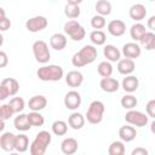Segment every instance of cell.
Segmentation results:
<instances>
[{
	"label": "cell",
	"mask_w": 155,
	"mask_h": 155,
	"mask_svg": "<svg viewBox=\"0 0 155 155\" xmlns=\"http://www.w3.org/2000/svg\"><path fill=\"white\" fill-rule=\"evenodd\" d=\"M97 54V48L93 45H85L79 52L74 53V56L71 57V63L75 68H81L94 62Z\"/></svg>",
	"instance_id": "obj_1"
},
{
	"label": "cell",
	"mask_w": 155,
	"mask_h": 155,
	"mask_svg": "<svg viewBox=\"0 0 155 155\" xmlns=\"http://www.w3.org/2000/svg\"><path fill=\"white\" fill-rule=\"evenodd\" d=\"M52 140L51 133L47 131H40L36 136L35 139L31 142L29 147V151L31 155H44L46 153L47 147L50 145Z\"/></svg>",
	"instance_id": "obj_2"
},
{
	"label": "cell",
	"mask_w": 155,
	"mask_h": 155,
	"mask_svg": "<svg viewBox=\"0 0 155 155\" xmlns=\"http://www.w3.org/2000/svg\"><path fill=\"white\" fill-rule=\"evenodd\" d=\"M63 68L56 64L44 65L38 69L36 75L41 81H59L63 78Z\"/></svg>",
	"instance_id": "obj_3"
},
{
	"label": "cell",
	"mask_w": 155,
	"mask_h": 155,
	"mask_svg": "<svg viewBox=\"0 0 155 155\" xmlns=\"http://www.w3.org/2000/svg\"><path fill=\"white\" fill-rule=\"evenodd\" d=\"M105 111V107L104 103L101 101H93L91 102V104L88 105V109L86 111V120L92 124V125H97L99 122H102L103 120V115Z\"/></svg>",
	"instance_id": "obj_4"
},
{
	"label": "cell",
	"mask_w": 155,
	"mask_h": 155,
	"mask_svg": "<svg viewBox=\"0 0 155 155\" xmlns=\"http://www.w3.org/2000/svg\"><path fill=\"white\" fill-rule=\"evenodd\" d=\"M33 53H34V57H35L36 62H39L41 64L47 63L51 58L48 45L44 40H38L33 44Z\"/></svg>",
	"instance_id": "obj_5"
},
{
	"label": "cell",
	"mask_w": 155,
	"mask_h": 155,
	"mask_svg": "<svg viewBox=\"0 0 155 155\" xmlns=\"http://www.w3.org/2000/svg\"><path fill=\"white\" fill-rule=\"evenodd\" d=\"M125 121L128 122L130 125H133L136 127H144L148 125V114L145 115L142 111L131 109L126 113L125 115Z\"/></svg>",
	"instance_id": "obj_6"
},
{
	"label": "cell",
	"mask_w": 155,
	"mask_h": 155,
	"mask_svg": "<svg viewBox=\"0 0 155 155\" xmlns=\"http://www.w3.org/2000/svg\"><path fill=\"white\" fill-rule=\"evenodd\" d=\"M48 25V21L44 16H34L25 22V28L30 33H38L44 30Z\"/></svg>",
	"instance_id": "obj_7"
},
{
	"label": "cell",
	"mask_w": 155,
	"mask_h": 155,
	"mask_svg": "<svg viewBox=\"0 0 155 155\" xmlns=\"http://www.w3.org/2000/svg\"><path fill=\"white\" fill-rule=\"evenodd\" d=\"M64 105L69 110H76L81 105V96H80V93L78 91H75V90H71V91L67 92V94L64 97Z\"/></svg>",
	"instance_id": "obj_8"
},
{
	"label": "cell",
	"mask_w": 155,
	"mask_h": 155,
	"mask_svg": "<svg viewBox=\"0 0 155 155\" xmlns=\"http://www.w3.org/2000/svg\"><path fill=\"white\" fill-rule=\"evenodd\" d=\"M15 144H16V134L12 132H4L0 136V147L5 151H13L15 150Z\"/></svg>",
	"instance_id": "obj_9"
},
{
	"label": "cell",
	"mask_w": 155,
	"mask_h": 155,
	"mask_svg": "<svg viewBox=\"0 0 155 155\" xmlns=\"http://www.w3.org/2000/svg\"><path fill=\"white\" fill-rule=\"evenodd\" d=\"M108 31L113 36H122L126 31V23L121 19H113L108 23Z\"/></svg>",
	"instance_id": "obj_10"
},
{
	"label": "cell",
	"mask_w": 155,
	"mask_h": 155,
	"mask_svg": "<svg viewBox=\"0 0 155 155\" xmlns=\"http://www.w3.org/2000/svg\"><path fill=\"white\" fill-rule=\"evenodd\" d=\"M140 53H142V48L137 42H126L122 46V54L126 58L134 59V58H138Z\"/></svg>",
	"instance_id": "obj_11"
},
{
	"label": "cell",
	"mask_w": 155,
	"mask_h": 155,
	"mask_svg": "<svg viewBox=\"0 0 155 155\" xmlns=\"http://www.w3.org/2000/svg\"><path fill=\"white\" fill-rule=\"evenodd\" d=\"M78 148H79V144H78V140L73 137H68V138H64L61 143V150L63 154L65 155H73L78 151Z\"/></svg>",
	"instance_id": "obj_12"
},
{
	"label": "cell",
	"mask_w": 155,
	"mask_h": 155,
	"mask_svg": "<svg viewBox=\"0 0 155 155\" xmlns=\"http://www.w3.org/2000/svg\"><path fill=\"white\" fill-rule=\"evenodd\" d=\"M128 15H130L131 19H133L136 22H140L147 16V8L143 4H134L130 7Z\"/></svg>",
	"instance_id": "obj_13"
},
{
	"label": "cell",
	"mask_w": 155,
	"mask_h": 155,
	"mask_svg": "<svg viewBox=\"0 0 155 155\" xmlns=\"http://www.w3.org/2000/svg\"><path fill=\"white\" fill-rule=\"evenodd\" d=\"M136 69L134 61L131 58H122L117 62V71L122 75H131Z\"/></svg>",
	"instance_id": "obj_14"
},
{
	"label": "cell",
	"mask_w": 155,
	"mask_h": 155,
	"mask_svg": "<svg viewBox=\"0 0 155 155\" xmlns=\"http://www.w3.org/2000/svg\"><path fill=\"white\" fill-rule=\"evenodd\" d=\"M99 86H101V88L104 92H107V93H114V92H116L119 90L120 84H119V81L116 79L109 76V78H103L101 80V82H99Z\"/></svg>",
	"instance_id": "obj_15"
},
{
	"label": "cell",
	"mask_w": 155,
	"mask_h": 155,
	"mask_svg": "<svg viewBox=\"0 0 155 155\" xmlns=\"http://www.w3.org/2000/svg\"><path fill=\"white\" fill-rule=\"evenodd\" d=\"M46 105H47V99L45 96H41V94L33 96L28 102V107L33 111H40V110L45 109Z\"/></svg>",
	"instance_id": "obj_16"
},
{
	"label": "cell",
	"mask_w": 155,
	"mask_h": 155,
	"mask_svg": "<svg viewBox=\"0 0 155 155\" xmlns=\"http://www.w3.org/2000/svg\"><path fill=\"white\" fill-rule=\"evenodd\" d=\"M65 82L69 87H79L84 82V75L79 70H70L65 76Z\"/></svg>",
	"instance_id": "obj_17"
},
{
	"label": "cell",
	"mask_w": 155,
	"mask_h": 155,
	"mask_svg": "<svg viewBox=\"0 0 155 155\" xmlns=\"http://www.w3.org/2000/svg\"><path fill=\"white\" fill-rule=\"evenodd\" d=\"M13 126L17 131H21V132L29 131L33 127L31 124L29 122L28 114H18V116H16L13 120Z\"/></svg>",
	"instance_id": "obj_18"
},
{
	"label": "cell",
	"mask_w": 155,
	"mask_h": 155,
	"mask_svg": "<svg viewBox=\"0 0 155 155\" xmlns=\"http://www.w3.org/2000/svg\"><path fill=\"white\" fill-rule=\"evenodd\" d=\"M50 46L56 51H62L67 46V36L62 33H56L50 38Z\"/></svg>",
	"instance_id": "obj_19"
},
{
	"label": "cell",
	"mask_w": 155,
	"mask_h": 155,
	"mask_svg": "<svg viewBox=\"0 0 155 155\" xmlns=\"http://www.w3.org/2000/svg\"><path fill=\"white\" fill-rule=\"evenodd\" d=\"M136 136H137V131L133 127V125L132 126L125 125V126H121L119 130V137L122 142H126V143L132 142L136 138Z\"/></svg>",
	"instance_id": "obj_20"
},
{
	"label": "cell",
	"mask_w": 155,
	"mask_h": 155,
	"mask_svg": "<svg viewBox=\"0 0 155 155\" xmlns=\"http://www.w3.org/2000/svg\"><path fill=\"white\" fill-rule=\"evenodd\" d=\"M121 85H122V88L125 92L133 93L134 91H137V88L139 86V80L134 75H126V78H124Z\"/></svg>",
	"instance_id": "obj_21"
},
{
	"label": "cell",
	"mask_w": 155,
	"mask_h": 155,
	"mask_svg": "<svg viewBox=\"0 0 155 155\" xmlns=\"http://www.w3.org/2000/svg\"><path fill=\"white\" fill-rule=\"evenodd\" d=\"M0 86L7 91L8 96H16L19 90V82L13 78H6V79L1 80Z\"/></svg>",
	"instance_id": "obj_22"
},
{
	"label": "cell",
	"mask_w": 155,
	"mask_h": 155,
	"mask_svg": "<svg viewBox=\"0 0 155 155\" xmlns=\"http://www.w3.org/2000/svg\"><path fill=\"white\" fill-rule=\"evenodd\" d=\"M85 120H86V117L82 114L75 111V113L70 114V116L68 117V125L73 130H81L85 126Z\"/></svg>",
	"instance_id": "obj_23"
},
{
	"label": "cell",
	"mask_w": 155,
	"mask_h": 155,
	"mask_svg": "<svg viewBox=\"0 0 155 155\" xmlns=\"http://www.w3.org/2000/svg\"><path fill=\"white\" fill-rule=\"evenodd\" d=\"M103 54L109 62H119L121 52L114 45H105L103 48Z\"/></svg>",
	"instance_id": "obj_24"
},
{
	"label": "cell",
	"mask_w": 155,
	"mask_h": 155,
	"mask_svg": "<svg viewBox=\"0 0 155 155\" xmlns=\"http://www.w3.org/2000/svg\"><path fill=\"white\" fill-rule=\"evenodd\" d=\"M29 138L25 134H17L16 136V144L15 150L18 153H25L29 148Z\"/></svg>",
	"instance_id": "obj_25"
},
{
	"label": "cell",
	"mask_w": 155,
	"mask_h": 155,
	"mask_svg": "<svg viewBox=\"0 0 155 155\" xmlns=\"http://www.w3.org/2000/svg\"><path fill=\"white\" fill-rule=\"evenodd\" d=\"M145 33H147L145 27L142 23H134L130 29V35L134 41H140V39Z\"/></svg>",
	"instance_id": "obj_26"
},
{
	"label": "cell",
	"mask_w": 155,
	"mask_h": 155,
	"mask_svg": "<svg viewBox=\"0 0 155 155\" xmlns=\"http://www.w3.org/2000/svg\"><path fill=\"white\" fill-rule=\"evenodd\" d=\"M96 12L102 16H109L111 13V4L108 0H98L94 5Z\"/></svg>",
	"instance_id": "obj_27"
},
{
	"label": "cell",
	"mask_w": 155,
	"mask_h": 155,
	"mask_svg": "<svg viewBox=\"0 0 155 155\" xmlns=\"http://www.w3.org/2000/svg\"><path fill=\"white\" fill-rule=\"evenodd\" d=\"M139 42L145 50H148V51L154 50V47H155V34L153 31H147L143 35V38L140 39Z\"/></svg>",
	"instance_id": "obj_28"
},
{
	"label": "cell",
	"mask_w": 155,
	"mask_h": 155,
	"mask_svg": "<svg viewBox=\"0 0 155 155\" xmlns=\"http://www.w3.org/2000/svg\"><path fill=\"white\" fill-rule=\"evenodd\" d=\"M90 40H91V42H92L93 45H96V46H102V45H104L105 41H107V35H105L104 31L96 29V30L91 31V34H90Z\"/></svg>",
	"instance_id": "obj_29"
},
{
	"label": "cell",
	"mask_w": 155,
	"mask_h": 155,
	"mask_svg": "<svg viewBox=\"0 0 155 155\" xmlns=\"http://www.w3.org/2000/svg\"><path fill=\"white\" fill-rule=\"evenodd\" d=\"M97 71H98V74H99L102 78H109V76H111V74H113V65H111L110 62L103 61V62H101V63L98 64Z\"/></svg>",
	"instance_id": "obj_30"
},
{
	"label": "cell",
	"mask_w": 155,
	"mask_h": 155,
	"mask_svg": "<svg viewBox=\"0 0 155 155\" xmlns=\"http://www.w3.org/2000/svg\"><path fill=\"white\" fill-rule=\"evenodd\" d=\"M120 103H121V107H122V108H125V109H127V110H131V109H134V108H136L138 101H137V98H136L132 93H128V94H125V96L121 98Z\"/></svg>",
	"instance_id": "obj_31"
},
{
	"label": "cell",
	"mask_w": 155,
	"mask_h": 155,
	"mask_svg": "<svg viewBox=\"0 0 155 155\" xmlns=\"http://www.w3.org/2000/svg\"><path fill=\"white\" fill-rule=\"evenodd\" d=\"M125 150L126 149H125V144L122 140H114L108 148L109 155H124Z\"/></svg>",
	"instance_id": "obj_32"
},
{
	"label": "cell",
	"mask_w": 155,
	"mask_h": 155,
	"mask_svg": "<svg viewBox=\"0 0 155 155\" xmlns=\"http://www.w3.org/2000/svg\"><path fill=\"white\" fill-rule=\"evenodd\" d=\"M51 128L56 136H64L68 132V124L63 120H57L52 124Z\"/></svg>",
	"instance_id": "obj_33"
},
{
	"label": "cell",
	"mask_w": 155,
	"mask_h": 155,
	"mask_svg": "<svg viewBox=\"0 0 155 155\" xmlns=\"http://www.w3.org/2000/svg\"><path fill=\"white\" fill-rule=\"evenodd\" d=\"M81 10L79 7V5H73V4H67L64 6V15L70 18V19H75L80 16Z\"/></svg>",
	"instance_id": "obj_34"
},
{
	"label": "cell",
	"mask_w": 155,
	"mask_h": 155,
	"mask_svg": "<svg viewBox=\"0 0 155 155\" xmlns=\"http://www.w3.org/2000/svg\"><path fill=\"white\" fill-rule=\"evenodd\" d=\"M8 104H10V107L12 108V110H13L15 114H19V113H22L23 109L25 108L24 99L21 98V97H13V98H11L10 102H8Z\"/></svg>",
	"instance_id": "obj_35"
},
{
	"label": "cell",
	"mask_w": 155,
	"mask_h": 155,
	"mask_svg": "<svg viewBox=\"0 0 155 155\" xmlns=\"http://www.w3.org/2000/svg\"><path fill=\"white\" fill-rule=\"evenodd\" d=\"M28 119H29V122L31 124V126H36V127H40L45 124V119L44 116L39 113V111H30L28 114Z\"/></svg>",
	"instance_id": "obj_36"
},
{
	"label": "cell",
	"mask_w": 155,
	"mask_h": 155,
	"mask_svg": "<svg viewBox=\"0 0 155 155\" xmlns=\"http://www.w3.org/2000/svg\"><path fill=\"white\" fill-rule=\"evenodd\" d=\"M80 27H81V24H80L78 21H75V19H70V21H68V22L64 23L63 30H64V34L71 36V35H73Z\"/></svg>",
	"instance_id": "obj_37"
},
{
	"label": "cell",
	"mask_w": 155,
	"mask_h": 155,
	"mask_svg": "<svg viewBox=\"0 0 155 155\" xmlns=\"http://www.w3.org/2000/svg\"><path fill=\"white\" fill-rule=\"evenodd\" d=\"M107 25V22H105V18L104 16L102 15H94L92 18H91V27L93 29H97V30H101L102 28H104Z\"/></svg>",
	"instance_id": "obj_38"
},
{
	"label": "cell",
	"mask_w": 155,
	"mask_h": 155,
	"mask_svg": "<svg viewBox=\"0 0 155 155\" xmlns=\"http://www.w3.org/2000/svg\"><path fill=\"white\" fill-rule=\"evenodd\" d=\"M13 114H15V113H13L12 108L10 107V104H2V105L0 107V119L7 120V119H10Z\"/></svg>",
	"instance_id": "obj_39"
},
{
	"label": "cell",
	"mask_w": 155,
	"mask_h": 155,
	"mask_svg": "<svg viewBox=\"0 0 155 155\" xmlns=\"http://www.w3.org/2000/svg\"><path fill=\"white\" fill-rule=\"evenodd\" d=\"M10 27H11V22L5 16V10L4 8H0V30L5 31V30L10 29Z\"/></svg>",
	"instance_id": "obj_40"
},
{
	"label": "cell",
	"mask_w": 155,
	"mask_h": 155,
	"mask_svg": "<svg viewBox=\"0 0 155 155\" xmlns=\"http://www.w3.org/2000/svg\"><path fill=\"white\" fill-rule=\"evenodd\" d=\"M145 110H147V114L148 116L155 119V99H150L147 105H145Z\"/></svg>",
	"instance_id": "obj_41"
},
{
	"label": "cell",
	"mask_w": 155,
	"mask_h": 155,
	"mask_svg": "<svg viewBox=\"0 0 155 155\" xmlns=\"http://www.w3.org/2000/svg\"><path fill=\"white\" fill-rule=\"evenodd\" d=\"M85 35H86L85 28H84V27H80L70 38H71V40H74V41H81V40L85 38Z\"/></svg>",
	"instance_id": "obj_42"
},
{
	"label": "cell",
	"mask_w": 155,
	"mask_h": 155,
	"mask_svg": "<svg viewBox=\"0 0 155 155\" xmlns=\"http://www.w3.org/2000/svg\"><path fill=\"white\" fill-rule=\"evenodd\" d=\"M7 62H8L7 54H6L4 51H1V52H0V68H5V67L7 65Z\"/></svg>",
	"instance_id": "obj_43"
},
{
	"label": "cell",
	"mask_w": 155,
	"mask_h": 155,
	"mask_svg": "<svg viewBox=\"0 0 155 155\" xmlns=\"http://www.w3.org/2000/svg\"><path fill=\"white\" fill-rule=\"evenodd\" d=\"M131 155H148V150L145 148H142V147H138L136 149L132 150Z\"/></svg>",
	"instance_id": "obj_44"
},
{
	"label": "cell",
	"mask_w": 155,
	"mask_h": 155,
	"mask_svg": "<svg viewBox=\"0 0 155 155\" xmlns=\"http://www.w3.org/2000/svg\"><path fill=\"white\" fill-rule=\"evenodd\" d=\"M147 25H148L149 29H151L153 31H155V16H151V17L148 18V21H147Z\"/></svg>",
	"instance_id": "obj_45"
},
{
	"label": "cell",
	"mask_w": 155,
	"mask_h": 155,
	"mask_svg": "<svg viewBox=\"0 0 155 155\" xmlns=\"http://www.w3.org/2000/svg\"><path fill=\"white\" fill-rule=\"evenodd\" d=\"M82 0H67V4H73V5H80Z\"/></svg>",
	"instance_id": "obj_46"
},
{
	"label": "cell",
	"mask_w": 155,
	"mask_h": 155,
	"mask_svg": "<svg viewBox=\"0 0 155 155\" xmlns=\"http://www.w3.org/2000/svg\"><path fill=\"white\" fill-rule=\"evenodd\" d=\"M150 131H151V133L155 134V119H154V121L150 124Z\"/></svg>",
	"instance_id": "obj_47"
},
{
	"label": "cell",
	"mask_w": 155,
	"mask_h": 155,
	"mask_svg": "<svg viewBox=\"0 0 155 155\" xmlns=\"http://www.w3.org/2000/svg\"><path fill=\"white\" fill-rule=\"evenodd\" d=\"M4 128H5V120H2V119H1V122H0V130L2 131Z\"/></svg>",
	"instance_id": "obj_48"
},
{
	"label": "cell",
	"mask_w": 155,
	"mask_h": 155,
	"mask_svg": "<svg viewBox=\"0 0 155 155\" xmlns=\"http://www.w3.org/2000/svg\"><path fill=\"white\" fill-rule=\"evenodd\" d=\"M149 1H155V0H149Z\"/></svg>",
	"instance_id": "obj_49"
},
{
	"label": "cell",
	"mask_w": 155,
	"mask_h": 155,
	"mask_svg": "<svg viewBox=\"0 0 155 155\" xmlns=\"http://www.w3.org/2000/svg\"><path fill=\"white\" fill-rule=\"evenodd\" d=\"M154 50H155V47H154Z\"/></svg>",
	"instance_id": "obj_50"
}]
</instances>
